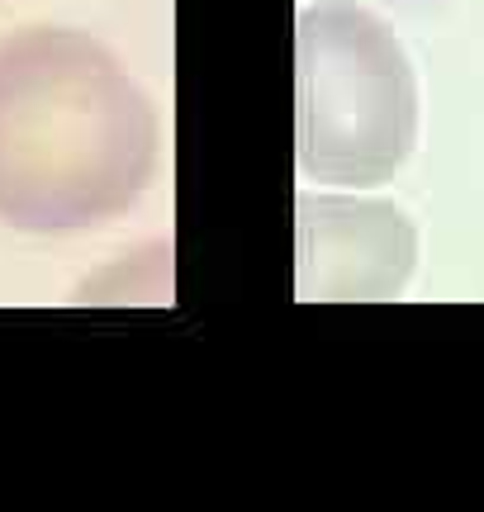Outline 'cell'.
Wrapping results in <instances>:
<instances>
[{"label": "cell", "mask_w": 484, "mask_h": 512, "mask_svg": "<svg viewBox=\"0 0 484 512\" xmlns=\"http://www.w3.org/2000/svg\"><path fill=\"white\" fill-rule=\"evenodd\" d=\"M162 124L129 67L81 29L0 38V223L67 238L124 219L148 195Z\"/></svg>", "instance_id": "cell-1"}, {"label": "cell", "mask_w": 484, "mask_h": 512, "mask_svg": "<svg viewBox=\"0 0 484 512\" xmlns=\"http://www.w3.org/2000/svg\"><path fill=\"white\" fill-rule=\"evenodd\" d=\"M418 147V72L385 19L323 0L295 24V162L304 181L375 190Z\"/></svg>", "instance_id": "cell-2"}, {"label": "cell", "mask_w": 484, "mask_h": 512, "mask_svg": "<svg viewBox=\"0 0 484 512\" xmlns=\"http://www.w3.org/2000/svg\"><path fill=\"white\" fill-rule=\"evenodd\" d=\"M299 299H399L418 271V228L399 204L352 195H299Z\"/></svg>", "instance_id": "cell-3"}]
</instances>
